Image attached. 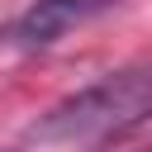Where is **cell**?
I'll list each match as a JSON object with an SVG mask.
<instances>
[{"label": "cell", "instance_id": "2", "mask_svg": "<svg viewBox=\"0 0 152 152\" xmlns=\"http://www.w3.org/2000/svg\"><path fill=\"white\" fill-rule=\"evenodd\" d=\"M109 5H119V0H33V5L10 24L5 38H10L14 48H48V43H57L62 33L81 28L86 19L104 14Z\"/></svg>", "mask_w": 152, "mask_h": 152}, {"label": "cell", "instance_id": "1", "mask_svg": "<svg viewBox=\"0 0 152 152\" xmlns=\"http://www.w3.org/2000/svg\"><path fill=\"white\" fill-rule=\"evenodd\" d=\"M147 119H152V57L104 71L100 81L57 100L33 124V138L62 142V147H95V142H114L133 133Z\"/></svg>", "mask_w": 152, "mask_h": 152}]
</instances>
